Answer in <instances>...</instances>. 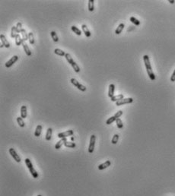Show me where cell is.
Segmentation results:
<instances>
[{"label": "cell", "mask_w": 175, "mask_h": 196, "mask_svg": "<svg viewBox=\"0 0 175 196\" xmlns=\"http://www.w3.org/2000/svg\"><path fill=\"white\" fill-rule=\"evenodd\" d=\"M70 81H71V83L75 86V87H76L77 88L78 90H80L81 91H86V87H85L83 84H80L79 82L76 79V78H71V80H70Z\"/></svg>", "instance_id": "4"}, {"label": "cell", "mask_w": 175, "mask_h": 196, "mask_svg": "<svg viewBox=\"0 0 175 196\" xmlns=\"http://www.w3.org/2000/svg\"><path fill=\"white\" fill-rule=\"evenodd\" d=\"M65 147L66 148H76V144H75L74 142H71V141H66L65 144Z\"/></svg>", "instance_id": "25"}, {"label": "cell", "mask_w": 175, "mask_h": 196, "mask_svg": "<svg viewBox=\"0 0 175 196\" xmlns=\"http://www.w3.org/2000/svg\"><path fill=\"white\" fill-rule=\"evenodd\" d=\"M9 154H11V156L13 157V159L18 162V163H20L21 162V157H19V155H18L17 153H16V151L15 150L14 148H9Z\"/></svg>", "instance_id": "7"}, {"label": "cell", "mask_w": 175, "mask_h": 196, "mask_svg": "<svg viewBox=\"0 0 175 196\" xmlns=\"http://www.w3.org/2000/svg\"><path fill=\"white\" fill-rule=\"evenodd\" d=\"M82 30L83 31V33L85 34V37H90L91 34L90 32V30H88V27L86 26V24H82Z\"/></svg>", "instance_id": "13"}, {"label": "cell", "mask_w": 175, "mask_h": 196, "mask_svg": "<svg viewBox=\"0 0 175 196\" xmlns=\"http://www.w3.org/2000/svg\"><path fill=\"white\" fill-rule=\"evenodd\" d=\"M24 162H25V164H26L27 167L28 168L30 174L32 175V176L34 177V179L38 178L39 175H38V173H37V172L35 170V169L34 168L33 164H32V163H31V160L30 159H28V158H26V159L24 160Z\"/></svg>", "instance_id": "2"}, {"label": "cell", "mask_w": 175, "mask_h": 196, "mask_svg": "<svg viewBox=\"0 0 175 196\" xmlns=\"http://www.w3.org/2000/svg\"><path fill=\"white\" fill-rule=\"evenodd\" d=\"M123 94H118V95L117 96H114L112 98H110V100L111 101H113V102H117V101L119 100H121L123 99Z\"/></svg>", "instance_id": "19"}, {"label": "cell", "mask_w": 175, "mask_h": 196, "mask_svg": "<svg viewBox=\"0 0 175 196\" xmlns=\"http://www.w3.org/2000/svg\"><path fill=\"white\" fill-rule=\"evenodd\" d=\"M18 34V30H17V28L13 26L11 28V38H15L16 36Z\"/></svg>", "instance_id": "21"}, {"label": "cell", "mask_w": 175, "mask_h": 196, "mask_svg": "<svg viewBox=\"0 0 175 196\" xmlns=\"http://www.w3.org/2000/svg\"><path fill=\"white\" fill-rule=\"evenodd\" d=\"M71 29H72V30L73 31V32L76 34V35H78V36H81L82 35V30H81L80 29H78L77 27H76V26H72L71 27Z\"/></svg>", "instance_id": "23"}, {"label": "cell", "mask_w": 175, "mask_h": 196, "mask_svg": "<svg viewBox=\"0 0 175 196\" xmlns=\"http://www.w3.org/2000/svg\"><path fill=\"white\" fill-rule=\"evenodd\" d=\"M129 20L133 24H134L136 26H139V25H140V21L138 19H136L135 17H130Z\"/></svg>", "instance_id": "30"}, {"label": "cell", "mask_w": 175, "mask_h": 196, "mask_svg": "<svg viewBox=\"0 0 175 196\" xmlns=\"http://www.w3.org/2000/svg\"><path fill=\"white\" fill-rule=\"evenodd\" d=\"M0 40H1V42H2V44L6 48H9L10 47V43L7 40V39L5 38V37L3 35V34H1L0 35Z\"/></svg>", "instance_id": "10"}, {"label": "cell", "mask_w": 175, "mask_h": 196, "mask_svg": "<svg viewBox=\"0 0 175 196\" xmlns=\"http://www.w3.org/2000/svg\"><path fill=\"white\" fill-rule=\"evenodd\" d=\"M169 2H170L171 4H174V0H170Z\"/></svg>", "instance_id": "38"}, {"label": "cell", "mask_w": 175, "mask_h": 196, "mask_svg": "<svg viewBox=\"0 0 175 196\" xmlns=\"http://www.w3.org/2000/svg\"><path fill=\"white\" fill-rule=\"evenodd\" d=\"M110 160H107V161H105L104 163H101V164H100V165L98 166V169L99 170H103L106 168H107L108 167L110 166Z\"/></svg>", "instance_id": "12"}, {"label": "cell", "mask_w": 175, "mask_h": 196, "mask_svg": "<svg viewBox=\"0 0 175 196\" xmlns=\"http://www.w3.org/2000/svg\"><path fill=\"white\" fill-rule=\"evenodd\" d=\"M73 130H68L66 131H64V132H60V133L58 134V138H59L60 139L61 138H66L67 137H69V136H72L73 135Z\"/></svg>", "instance_id": "8"}, {"label": "cell", "mask_w": 175, "mask_h": 196, "mask_svg": "<svg viewBox=\"0 0 175 196\" xmlns=\"http://www.w3.org/2000/svg\"><path fill=\"white\" fill-rule=\"evenodd\" d=\"M124 27H125V25H124V24H123V23H121V24H119V26L117 28V29H116V30H115V34H120L122 32V31H123Z\"/></svg>", "instance_id": "20"}, {"label": "cell", "mask_w": 175, "mask_h": 196, "mask_svg": "<svg viewBox=\"0 0 175 196\" xmlns=\"http://www.w3.org/2000/svg\"><path fill=\"white\" fill-rule=\"evenodd\" d=\"M50 35H51V37H52V39L54 42H58L59 41V37L57 34V33L55 32V31H51L50 32Z\"/></svg>", "instance_id": "28"}, {"label": "cell", "mask_w": 175, "mask_h": 196, "mask_svg": "<svg viewBox=\"0 0 175 196\" xmlns=\"http://www.w3.org/2000/svg\"><path fill=\"white\" fill-rule=\"evenodd\" d=\"M95 141H96V136L95 135H92L90 138V144L88 147V152L89 154H92L95 150Z\"/></svg>", "instance_id": "5"}, {"label": "cell", "mask_w": 175, "mask_h": 196, "mask_svg": "<svg viewBox=\"0 0 175 196\" xmlns=\"http://www.w3.org/2000/svg\"><path fill=\"white\" fill-rule=\"evenodd\" d=\"M116 123H117V125L118 129H123V124L122 120H121L120 118H119V119H117V120H116Z\"/></svg>", "instance_id": "32"}, {"label": "cell", "mask_w": 175, "mask_h": 196, "mask_svg": "<svg viewBox=\"0 0 175 196\" xmlns=\"http://www.w3.org/2000/svg\"><path fill=\"white\" fill-rule=\"evenodd\" d=\"M37 196H42L41 195H37Z\"/></svg>", "instance_id": "39"}, {"label": "cell", "mask_w": 175, "mask_h": 196, "mask_svg": "<svg viewBox=\"0 0 175 196\" xmlns=\"http://www.w3.org/2000/svg\"><path fill=\"white\" fill-rule=\"evenodd\" d=\"M133 99L131 98V97L123 98V100H119V101H117V102H116V105L117 106H122V105H124V104H128V103H133Z\"/></svg>", "instance_id": "6"}, {"label": "cell", "mask_w": 175, "mask_h": 196, "mask_svg": "<svg viewBox=\"0 0 175 196\" xmlns=\"http://www.w3.org/2000/svg\"><path fill=\"white\" fill-rule=\"evenodd\" d=\"M41 131H42V125H39L37 126L36 128V130H35V132H34V135L36 137H39L41 134Z\"/></svg>", "instance_id": "22"}, {"label": "cell", "mask_w": 175, "mask_h": 196, "mask_svg": "<svg viewBox=\"0 0 175 196\" xmlns=\"http://www.w3.org/2000/svg\"><path fill=\"white\" fill-rule=\"evenodd\" d=\"M143 61H144L145 66H146V71H147L149 78L152 81H155V75L152 71V65H151V63H150L149 57H148V55H145L144 56H143Z\"/></svg>", "instance_id": "1"}, {"label": "cell", "mask_w": 175, "mask_h": 196, "mask_svg": "<svg viewBox=\"0 0 175 196\" xmlns=\"http://www.w3.org/2000/svg\"><path fill=\"white\" fill-rule=\"evenodd\" d=\"M114 91H115V85L114 84H110L109 85V91H108V97L112 98L114 96Z\"/></svg>", "instance_id": "11"}, {"label": "cell", "mask_w": 175, "mask_h": 196, "mask_svg": "<svg viewBox=\"0 0 175 196\" xmlns=\"http://www.w3.org/2000/svg\"><path fill=\"white\" fill-rule=\"evenodd\" d=\"M21 37L24 40V42H25L27 40H28V34L26 33V31L24 29H23L21 31Z\"/></svg>", "instance_id": "26"}, {"label": "cell", "mask_w": 175, "mask_h": 196, "mask_svg": "<svg viewBox=\"0 0 175 196\" xmlns=\"http://www.w3.org/2000/svg\"><path fill=\"white\" fill-rule=\"evenodd\" d=\"M16 28H17L18 33H21V31L23 30V28H22V24H21V23H20V22H18V23L17 24Z\"/></svg>", "instance_id": "35"}, {"label": "cell", "mask_w": 175, "mask_h": 196, "mask_svg": "<svg viewBox=\"0 0 175 196\" xmlns=\"http://www.w3.org/2000/svg\"><path fill=\"white\" fill-rule=\"evenodd\" d=\"M17 122H18V125H19L20 127H21V128H24V126H25V123H24V120H23V119L21 117H18L17 118Z\"/></svg>", "instance_id": "27"}, {"label": "cell", "mask_w": 175, "mask_h": 196, "mask_svg": "<svg viewBox=\"0 0 175 196\" xmlns=\"http://www.w3.org/2000/svg\"><path fill=\"white\" fill-rule=\"evenodd\" d=\"M18 60V56H13V57H11L7 62L5 63V67L6 68H10L11 66L13 65V64Z\"/></svg>", "instance_id": "9"}, {"label": "cell", "mask_w": 175, "mask_h": 196, "mask_svg": "<svg viewBox=\"0 0 175 196\" xmlns=\"http://www.w3.org/2000/svg\"><path fill=\"white\" fill-rule=\"evenodd\" d=\"M94 2L95 1L94 0H89L88 1V10L90 11H93L94 9H95V6H94Z\"/></svg>", "instance_id": "29"}, {"label": "cell", "mask_w": 175, "mask_h": 196, "mask_svg": "<svg viewBox=\"0 0 175 196\" xmlns=\"http://www.w3.org/2000/svg\"><path fill=\"white\" fill-rule=\"evenodd\" d=\"M52 133H53V129L51 128H48L46 134V140L47 141H50L52 138Z\"/></svg>", "instance_id": "18"}, {"label": "cell", "mask_w": 175, "mask_h": 196, "mask_svg": "<svg viewBox=\"0 0 175 196\" xmlns=\"http://www.w3.org/2000/svg\"><path fill=\"white\" fill-rule=\"evenodd\" d=\"M171 81H172V82L175 81V69H174V71L171 77Z\"/></svg>", "instance_id": "37"}, {"label": "cell", "mask_w": 175, "mask_h": 196, "mask_svg": "<svg viewBox=\"0 0 175 196\" xmlns=\"http://www.w3.org/2000/svg\"><path fill=\"white\" fill-rule=\"evenodd\" d=\"M66 141H67V139H66V138H61L60 140H59L57 144H56V145H55V148H56V149H57V150L59 149V148L62 146V145H63V144H65Z\"/></svg>", "instance_id": "14"}, {"label": "cell", "mask_w": 175, "mask_h": 196, "mask_svg": "<svg viewBox=\"0 0 175 196\" xmlns=\"http://www.w3.org/2000/svg\"><path fill=\"white\" fill-rule=\"evenodd\" d=\"M54 53L55 54H57V55H58V56H66V53L63 51V50H62V49H54Z\"/></svg>", "instance_id": "24"}, {"label": "cell", "mask_w": 175, "mask_h": 196, "mask_svg": "<svg viewBox=\"0 0 175 196\" xmlns=\"http://www.w3.org/2000/svg\"><path fill=\"white\" fill-rule=\"evenodd\" d=\"M118 140H119V135L117 134H115L112 138V141H111V143L113 144H116L117 142H118Z\"/></svg>", "instance_id": "34"}, {"label": "cell", "mask_w": 175, "mask_h": 196, "mask_svg": "<svg viewBox=\"0 0 175 196\" xmlns=\"http://www.w3.org/2000/svg\"><path fill=\"white\" fill-rule=\"evenodd\" d=\"M28 40H29V43L33 45L34 43V34L32 32L28 33Z\"/></svg>", "instance_id": "31"}, {"label": "cell", "mask_w": 175, "mask_h": 196, "mask_svg": "<svg viewBox=\"0 0 175 196\" xmlns=\"http://www.w3.org/2000/svg\"><path fill=\"white\" fill-rule=\"evenodd\" d=\"M22 46H23L24 50V52H25L26 55H27L28 56H31V51L30 50L28 46L26 44V43H25V42H24V43H22Z\"/></svg>", "instance_id": "17"}, {"label": "cell", "mask_w": 175, "mask_h": 196, "mask_svg": "<svg viewBox=\"0 0 175 196\" xmlns=\"http://www.w3.org/2000/svg\"><path fill=\"white\" fill-rule=\"evenodd\" d=\"M122 115H123V111H122V110H119L118 112H117L115 113L114 117H115L116 119H119Z\"/></svg>", "instance_id": "36"}, {"label": "cell", "mask_w": 175, "mask_h": 196, "mask_svg": "<svg viewBox=\"0 0 175 196\" xmlns=\"http://www.w3.org/2000/svg\"><path fill=\"white\" fill-rule=\"evenodd\" d=\"M27 106H22L21 107V117L22 119L27 118Z\"/></svg>", "instance_id": "15"}, {"label": "cell", "mask_w": 175, "mask_h": 196, "mask_svg": "<svg viewBox=\"0 0 175 196\" xmlns=\"http://www.w3.org/2000/svg\"><path fill=\"white\" fill-rule=\"evenodd\" d=\"M116 120H117V119L114 117V116H111L110 118H109V119L107 120V121H106V124H107V125H110V124L113 123L114 122H115Z\"/></svg>", "instance_id": "33"}, {"label": "cell", "mask_w": 175, "mask_h": 196, "mask_svg": "<svg viewBox=\"0 0 175 196\" xmlns=\"http://www.w3.org/2000/svg\"><path fill=\"white\" fill-rule=\"evenodd\" d=\"M15 39V43H16L17 46H21V45H22V43H24V40L22 39V37L19 34L16 36V37Z\"/></svg>", "instance_id": "16"}, {"label": "cell", "mask_w": 175, "mask_h": 196, "mask_svg": "<svg viewBox=\"0 0 175 196\" xmlns=\"http://www.w3.org/2000/svg\"><path fill=\"white\" fill-rule=\"evenodd\" d=\"M65 58H66V59L67 60L68 63H69V64L71 65V66H72V68L74 69V71L76 72H77V73H78V72H80V68H79V66L76 64V62L73 60V59L72 58V56H70V54L66 53V56H65Z\"/></svg>", "instance_id": "3"}]
</instances>
